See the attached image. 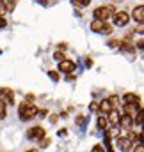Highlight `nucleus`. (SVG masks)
<instances>
[{"label":"nucleus","mask_w":144,"mask_h":152,"mask_svg":"<svg viewBox=\"0 0 144 152\" xmlns=\"http://www.w3.org/2000/svg\"><path fill=\"white\" fill-rule=\"evenodd\" d=\"M105 145H107V151L108 152H112V145H110V134H105Z\"/></svg>","instance_id":"6ab92c4d"},{"label":"nucleus","mask_w":144,"mask_h":152,"mask_svg":"<svg viewBox=\"0 0 144 152\" xmlns=\"http://www.w3.org/2000/svg\"><path fill=\"white\" fill-rule=\"evenodd\" d=\"M114 2H119V0H114Z\"/></svg>","instance_id":"7c9ffc66"},{"label":"nucleus","mask_w":144,"mask_h":152,"mask_svg":"<svg viewBox=\"0 0 144 152\" xmlns=\"http://www.w3.org/2000/svg\"><path fill=\"white\" fill-rule=\"evenodd\" d=\"M37 4H41V5H48V0H36Z\"/></svg>","instance_id":"c85d7f7f"},{"label":"nucleus","mask_w":144,"mask_h":152,"mask_svg":"<svg viewBox=\"0 0 144 152\" xmlns=\"http://www.w3.org/2000/svg\"><path fill=\"white\" fill-rule=\"evenodd\" d=\"M53 58H55V60H57V62H59V60H62V58H64V55H62V53H61V51H57V53H55V55H53Z\"/></svg>","instance_id":"b1692460"},{"label":"nucleus","mask_w":144,"mask_h":152,"mask_svg":"<svg viewBox=\"0 0 144 152\" xmlns=\"http://www.w3.org/2000/svg\"><path fill=\"white\" fill-rule=\"evenodd\" d=\"M5 25H7V20H5V18H4V16L0 14V28H4Z\"/></svg>","instance_id":"a878e982"},{"label":"nucleus","mask_w":144,"mask_h":152,"mask_svg":"<svg viewBox=\"0 0 144 152\" xmlns=\"http://www.w3.org/2000/svg\"><path fill=\"white\" fill-rule=\"evenodd\" d=\"M25 136H27V140H41V138L45 136V129H43L41 126L30 127V129H27Z\"/></svg>","instance_id":"20e7f679"},{"label":"nucleus","mask_w":144,"mask_h":152,"mask_svg":"<svg viewBox=\"0 0 144 152\" xmlns=\"http://www.w3.org/2000/svg\"><path fill=\"white\" fill-rule=\"evenodd\" d=\"M134 152H144V145L141 143V142H139V143L135 145V151H134Z\"/></svg>","instance_id":"5701e85b"},{"label":"nucleus","mask_w":144,"mask_h":152,"mask_svg":"<svg viewBox=\"0 0 144 152\" xmlns=\"http://www.w3.org/2000/svg\"><path fill=\"white\" fill-rule=\"evenodd\" d=\"M107 115H108V117H107L108 124H110L112 127H117V126H119V117H121V113H119L117 110H114V108H112Z\"/></svg>","instance_id":"1a4fd4ad"},{"label":"nucleus","mask_w":144,"mask_h":152,"mask_svg":"<svg viewBox=\"0 0 144 152\" xmlns=\"http://www.w3.org/2000/svg\"><path fill=\"white\" fill-rule=\"evenodd\" d=\"M112 14H114V9H112L110 5H102V7L94 9V20H103V21H107L108 18H112Z\"/></svg>","instance_id":"7ed1b4c3"},{"label":"nucleus","mask_w":144,"mask_h":152,"mask_svg":"<svg viewBox=\"0 0 144 152\" xmlns=\"http://www.w3.org/2000/svg\"><path fill=\"white\" fill-rule=\"evenodd\" d=\"M105 126H107V118L102 115V117L98 118V127H100V129H105Z\"/></svg>","instance_id":"a211bd4d"},{"label":"nucleus","mask_w":144,"mask_h":152,"mask_svg":"<svg viewBox=\"0 0 144 152\" xmlns=\"http://www.w3.org/2000/svg\"><path fill=\"white\" fill-rule=\"evenodd\" d=\"M112 18H114V25H116V27H125V25L130 21V16H128L125 11L114 12V14H112Z\"/></svg>","instance_id":"39448f33"},{"label":"nucleus","mask_w":144,"mask_h":152,"mask_svg":"<svg viewBox=\"0 0 144 152\" xmlns=\"http://www.w3.org/2000/svg\"><path fill=\"white\" fill-rule=\"evenodd\" d=\"M48 76H50L53 81H59V75H57L55 71H48Z\"/></svg>","instance_id":"4be33fe9"},{"label":"nucleus","mask_w":144,"mask_h":152,"mask_svg":"<svg viewBox=\"0 0 144 152\" xmlns=\"http://www.w3.org/2000/svg\"><path fill=\"white\" fill-rule=\"evenodd\" d=\"M132 145H134V142L130 136H117V149H121L123 152H128L132 149Z\"/></svg>","instance_id":"423d86ee"},{"label":"nucleus","mask_w":144,"mask_h":152,"mask_svg":"<svg viewBox=\"0 0 144 152\" xmlns=\"http://www.w3.org/2000/svg\"><path fill=\"white\" fill-rule=\"evenodd\" d=\"M121 50H123V51H125L126 55H130V57H132V55L135 53V48H134V46H132L130 42H121Z\"/></svg>","instance_id":"4468645a"},{"label":"nucleus","mask_w":144,"mask_h":152,"mask_svg":"<svg viewBox=\"0 0 144 152\" xmlns=\"http://www.w3.org/2000/svg\"><path fill=\"white\" fill-rule=\"evenodd\" d=\"M4 117H5V103L0 101V118H4Z\"/></svg>","instance_id":"412c9836"},{"label":"nucleus","mask_w":144,"mask_h":152,"mask_svg":"<svg viewBox=\"0 0 144 152\" xmlns=\"http://www.w3.org/2000/svg\"><path fill=\"white\" fill-rule=\"evenodd\" d=\"M93 152H105V151H103L102 145H94V147H93Z\"/></svg>","instance_id":"bb28decb"},{"label":"nucleus","mask_w":144,"mask_h":152,"mask_svg":"<svg viewBox=\"0 0 144 152\" xmlns=\"http://www.w3.org/2000/svg\"><path fill=\"white\" fill-rule=\"evenodd\" d=\"M2 4H4V7H5L7 12H13L14 7H16V0H2Z\"/></svg>","instance_id":"2eb2a0df"},{"label":"nucleus","mask_w":144,"mask_h":152,"mask_svg":"<svg viewBox=\"0 0 144 152\" xmlns=\"http://www.w3.org/2000/svg\"><path fill=\"white\" fill-rule=\"evenodd\" d=\"M89 110L91 112H98V103H91L89 104Z\"/></svg>","instance_id":"393cba45"},{"label":"nucleus","mask_w":144,"mask_h":152,"mask_svg":"<svg viewBox=\"0 0 144 152\" xmlns=\"http://www.w3.org/2000/svg\"><path fill=\"white\" fill-rule=\"evenodd\" d=\"M123 101H125V104H141V97H139V96H135V94H132V92L125 94Z\"/></svg>","instance_id":"f8f14e48"},{"label":"nucleus","mask_w":144,"mask_h":152,"mask_svg":"<svg viewBox=\"0 0 144 152\" xmlns=\"http://www.w3.org/2000/svg\"><path fill=\"white\" fill-rule=\"evenodd\" d=\"M119 124H123L126 129H130V127H132V124H134V118H132L130 115L125 113V115H121V117H119Z\"/></svg>","instance_id":"ddd939ff"},{"label":"nucleus","mask_w":144,"mask_h":152,"mask_svg":"<svg viewBox=\"0 0 144 152\" xmlns=\"http://www.w3.org/2000/svg\"><path fill=\"white\" fill-rule=\"evenodd\" d=\"M85 124H87V117H76V126L85 127Z\"/></svg>","instance_id":"f3484780"},{"label":"nucleus","mask_w":144,"mask_h":152,"mask_svg":"<svg viewBox=\"0 0 144 152\" xmlns=\"http://www.w3.org/2000/svg\"><path fill=\"white\" fill-rule=\"evenodd\" d=\"M27 152H39V151H36V149H32V151H27Z\"/></svg>","instance_id":"c756f323"},{"label":"nucleus","mask_w":144,"mask_h":152,"mask_svg":"<svg viewBox=\"0 0 144 152\" xmlns=\"http://www.w3.org/2000/svg\"><path fill=\"white\" fill-rule=\"evenodd\" d=\"M36 113H37V108L30 101H25V103H22L18 106V115H20L22 120H30V118L36 117Z\"/></svg>","instance_id":"f257e3e1"},{"label":"nucleus","mask_w":144,"mask_h":152,"mask_svg":"<svg viewBox=\"0 0 144 152\" xmlns=\"http://www.w3.org/2000/svg\"><path fill=\"white\" fill-rule=\"evenodd\" d=\"M4 12H7V11H5V7H4V4H2V0H0V14H4Z\"/></svg>","instance_id":"cd10ccee"},{"label":"nucleus","mask_w":144,"mask_h":152,"mask_svg":"<svg viewBox=\"0 0 144 152\" xmlns=\"http://www.w3.org/2000/svg\"><path fill=\"white\" fill-rule=\"evenodd\" d=\"M132 18H134V20H135L139 25H143V23H144V7H143V5H137V7H134Z\"/></svg>","instance_id":"9d476101"},{"label":"nucleus","mask_w":144,"mask_h":152,"mask_svg":"<svg viewBox=\"0 0 144 152\" xmlns=\"http://www.w3.org/2000/svg\"><path fill=\"white\" fill-rule=\"evenodd\" d=\"M76 67V64L71 60H59V71L61 73H73Z\"/></svg>","instance_id":"6e6552de"},{"label":"nucleus","mask_w":144,"mask_h":152,"mask_svg":"<svg viewBox=\"0 0 144 152\" xmlns=\"http://www.w3.org/2000/svg\"><path fill=\"white\" fill-rule=\"evenodd\" d=\"M0 101L5 104H14V94L11 88H0Z\"/></svg>","instance_id":"0eeeda50"},{"label":"nucleus","mask_w":144,"mask_h":152,"mask_svg":"<svg viewBox=\"0 0 144 152\" xmlns=\"http://www.w3.org/2000/svg\"><path fill=\"white\" fill-rule=\"evenodd\" d=\"M91 30L96 32V34H103V36L112 34V27L108 25L107 21H103V20H94V21L91 23Z\"/></svg>","instance_id":"f03ea898"},{"label":"nucleus","mask_w":144,"mask_h":152,"mask_svg":"<svg viewBox=\"0 0 144 152\" xmlns=\"http://www.w3.org/2000/svg\"><path fill=\"white\" fill-rule=\"evenodd\" d=\"M91 0H71L73 5H78V7H87Z\"/></svg>","instance_id":"dca6fc26"},{"label":"nucleus","mask_w":144,"mask_h":152,"mask_svg":"<svg viewBox=\"0 0 144 152\" xmlns=\"http://www.w3.org/2000/svg\"><path fill=\"white\" fill-rule=\"evenodd\" d=\"M39 145H41V149H45V147H48V145H50V140L43 136V138H41V143H39Z\"/></svg>","instance_id":"aec40b11"},{"label":"nucleus","mask_w":144,"mask_h":152,"mask_svg":"<svg viewBox=\"0 0 144 152\" xmlns=\"http://www.w3.org/2000/svg\"><path fill=\"white\" fill-rule=\"evenodd\" d=\"M112 108H114V104H112V101H110V99H103V101H102V104H98V112H100L102 115H107Z\"/></svg>","instance_id":"9b49d317"}]
</instances>
